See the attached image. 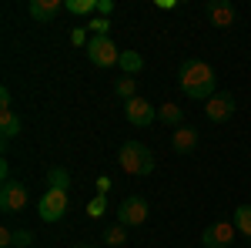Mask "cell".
Instances as JSON below:
<instances>
[{
    "label": "cell",
    "mask_w": 251,
    "mask_h": 248,
    "mask_svg": "<svg viewBox=\"0 0 251 248\" xmlns=\"http://www.w3.org/2000/svg\"><path fill=\"white\" fill-rule=\"evenodd\" d=\"M74 248H97V245H91V242H80V245H74Z\"/></svg>",
    "instance_id": "cell-29"
},
{
    "label": "cell",
    "mask_w": 251,
    "mask_h": 248,
    "mask_svg": "<svg viewBox=\"0 0 251 248\" xmlns=\"http://www.w3.org/2000/svg\"><path fill=\"white\" fill-rule=\"evenodd\" d=\"M124 114L127 121L134 124V128H148L151 121H154V104L151 101H144V97H131V101H124Z\"/></svg>",
    "instance_id": "cell-8"
},
{
    "label": "cell",
    "mask_w": 251,
    "mask_h": 248,
    "mask_svg": "<svg viewBox=\"0 0 251 248\" xmlns=\"http://www.w3.org/2000/svg\"><path fill=\"white\" fill-rule=\"evenodd\" d=\"M234 3H228V0H211L208 3V20H211L214 27H231L234 24Z\"/></svg>",
    "instance_id": "cell-10"
},
{
    "label": "cell",
    "mask_w": 251,
    "mask_h": 248,
    "mask_svg": "<svg viewBox=\"0 0 251 248\" xmlns=\"http://www.w3.org/2000/svg\"><path fill=\"white\" fill-rule=\"evenodd\" d=\"M60 10H64V3H60V0H30V17L40 20V24L54 20Z\"/></svg>",
    "instance_id": "cell-11"
},
{
    "label": "cell",
    "mask_w": 251,
    "mask_h": 248,
    "mask_svg": "<svg viewBox=\"0 0 251 248\" xmlns=\"http://www.w3.org/2000/svg\"><path fill=\"white\" fill-rule=\"evenodd\" d=\"M14 245H17V248H30V245H34V235H30L27 228L14 231Z\"/></svg>",
    "instance_id": "cell-23"
},
{
    "label": "cell",
    "mask_w": 251,
    "mask_h": 248,
    "mask_svg": "<svg viewBox=\"0 0 251 248\" xmlns=\"http://www.w3.org/2000/svg\"><path fill=\"white\" fill-rule=\"evenodd\" d=\"M71 44H74V47H87V44H91L87 30H84V27H74V30H71Z\"/></svg>",
    "instance_id": "cell-24"
},
{
    "label": "cell",
    "mask_w": 251,
    "mask_h": 248,
    "mask_svg": "<svg viewBox=\"0 0 251 248\" xmlns=\"http://www.w3.org/2000/svg\"><path fill=\"white\" fill-rule=\"evenodd\" d=\"M238 111V104H234V94H214L208 104H204V114H208V121H214V124H225L228 117Z\"/></svg>",
    "instance_id": "cell-9"
},
{
    "label": "cell",
    "mask_w": 251,
    "mask_h": 248,
    "mask_svg": "<svg viewBox=\"0 0 251 248\" xmlns=\"http://www.w3.org/2000/svg\"><path fill=\"white\" fill-rule=\"evenodd\" d=\"M114 91H117V97H124V101H131V97H137V84L131 81V77L124 74L121 81L114 84Z\"/></svg>",
    "instance_id": "cell-20"
},
{
    "label": "cell",
    "mask_w": 251,
    "mask_h": 248,
    "mask_svg": "<svg viewBox=\"0 0 251 248\" xmlns=\"http://www.w3.org/2000/svg\"><path fill=\"white\" fill-rule=\"evenodd\" d=\"M0 111H14V101H10V87L7 84L0 87Z\"/></svg>",
    "instance_id": "cell-25"
},
{
    "label": "cell",
    "mask_w": 251,
    "mask_h": 248,
    "mask_svg": "<svg viewBox=\"0 0 251 248\" xmlns=\"http://www.w3.org/2000/svg\"><path fill=\"white\" fill-rule=\"evenodd\" d=\"M171 148L177 154L194 151V148H198V131H194V128H177V131L171 134Z\"/></svg>",
    "instance_id": "cell-12"
},
{
    "label": "cell",
    "mask_w": 251,
    "mask_h": 248,
    "mask_svg": "<svg viewBox=\"0 0 251 248\" xmlns=\"http://www.w3.org/2000/svg\"><path fill=\"white\" fill-rule=\"evenodd\" d=\"M10 245H14V231L0 228V248H10Z\"/></svg>",
    "instance_id": "cell-26"
},
{
    "label": "cell",
    "mask_w": 251,
    "mask_h": 248,
    "mask_svg": "<svg viewBox=\"0 0 251 248\" xmlns=\"http://www.w3.org/2000/svg\"><path fill=\"white\" fill-rule=\"evenodd\" d=\"M97 10H100V17H111L114 14V3L111 0H97Z\"/></svg>",
    "instance_id": "cell-27"
},
{
    "label": "cell",
    "mask_w": 251,
    "mask_h": 248,
    "mask_svg": "<svg viewBox=\"0 0 251 248\" xmlns=\"http://www.w3.org/2000/svg\"><path fill=\"white\" fill-rule=\"evenodd\" d=\"M64 10L87 17V14H94V10H97V0H67V3H64Z\"/></svg>",
    "instance_id": "cell-18"
},
{
    "label": "cell",
    "mask_w": 251,
    "mask_h": 248,
    "mask_svg": "<svg viewBox=\"0 0 251 248\" xmlns=\"http://www.w3.org/2000/svg\"><path fill=\"white\" fill-rule=\"evenodd\" d=\"M234 225L231 221H211L208 228L201 231V245L204 248H228L234 242Z\"/></svg>",
    "instance_id": "cell-6"
},
{
    "label": "cell",
    "mask_w": 251,
    "mask_h": 248,
    "mask_svg": "<svg viewBox=\"0 0 251 248\" xmlns=\"http://www.w3.org/2000/svg\"><path fill=\"white\" fill-rule=\"evenodd\" d=\"M87 30H91L94 37H107V30H111V20H107V17H94L91 24H87Z\"/></svg>",
    "instance_id": "cell-22"
},
{
    "label": "cell",
    "mask_w": 251,
    "mask_h": 248,
    "mask_svg": "<svg viewBox=\"0 0 251 248\" xmlns=\"http://www.w3.org/2000/svg\"><path fill=\"white\" fill-rule=\"evenodd\" d=\"M117 165L124 174H137V178H148L154 171V154L148 151L141 141H127L121 144V154H117Z\"/></svg>",
    "instance_id": "cell-2"
},
{
    "label": "cell",
    "mask_w": 251,
    "mask_h": 248,
    "mask_svg": "<svg viewBox=\"0 0 251 248\" xmlns=\"http://www.w3.org/2000/svg\"><path fill=\"white\" fill-rule=\"evenodd\" d=\"M87 51V60L94 64V67H114V64H121V51H117V44L111 37H91V44L84 47Z\"/></svg>",
    "instance_id": "cell-4"
},
{
    "label": "cell",
    "mask_w": 251,
    "mask_h": 248,
    "mask_svg": "<svg viewBox=\"0 0 251 248\" xmlns=\"http://www.w3.org/2000/svg\"><path fill=\"white\" fill-rule=\"evenodd\" d=\"M121 71L127 77L141 74V71H144V57H141L137 51H121Z\"/></svg>",
    "instance_id": "cell-14"
},
{
    "label": "cell",
    "mask_w": 251,
    "mask_h": 248,
    "mask_svg": "<svg viewBox=\"0 0 251 248\" xmlns=\"http://www.w3.org/2000/svg\"><path fill=\"white\" fill-rule=\"evenodd\" d=\"M100 215H107V198L104 194H94L87 201V218H100Z\"/></svg>",
    "instance_id": "cell-21"
},
{
    "label": "cell",
    "mask_w": 251,
    "mask_h": 248,
    "mask_svg": "<svg viewBox=\"0 0 251 248\" xmlns=\"http://www.w3.org/2000/svg\"><path fill=\"white\" fill-rule=\"evenodd\" d=\"M107 188H111V178H107V174H100V178H97V194H104Z\"/></svg>",
    "instance_id": "cell-28"
},
{
    "label": "cell",
    "mask_w": 251,
    "mask_h": 248,
    "mask_svg": "<svg viewBox=\"0 0 251 248\" xmlns=\"http://www.w3.org/2000/svg\"><path fill=\"white\" fill-rule=\"evenodd\" d=\"M104 242H107L111 248H121L124 242H127V228H124V225H111V228L104 231Z\"/></svg>",
    "instance_id": "cell-19"
},
{
    "label": "cell",
    "mask_w": 251,
    "mask_h": 248,
    "mask_svg": "<svg viewBox=\"0 0 251 248\" xmlns=\"http://www.w3.org/2000/svg\"><path fill=\"white\" fill-rule=\"evenodd\" d=\"M157 117H161L164 124H171L174 131H177V128H181V117H184V111H181L177 104H171V101H168V104H161V108H157Z\"/></svg>",
    "instance_id": "cell-15"
},
{
    "label": "cell",
    "mask_w": 251,
    "mask_h": 248,
    "mask_svg": "<svg viewBox=\"0 0 251 248\" xmlns=\"http://www.w3.org/2000/svg\"><path fill=\"white\" fill-rule=\"evenodd\" d=\"M20 134V117L17 111H0V141L7 144V141H14Z\"/></svg>",
    "instance_id": "cell-13"
},
{
    "label": "cell",
    "mask_w": 251,
    "mask_h": 248,
    "mask_svg": "<svg viewBox=\"0 0 251 248\" xmlns=\"http://www.w3.org/2000/svg\"><path fill=\"white\" fill-rule=\"evenodd\" d=\"M67 208H71V194L60 188H47L44 191V198H40V221H47V225H54V221H60L64 215H67Z\"/></svg>",
    "instance_id": "cell-3"
},
{
    "label": "cell",
    "mask_w": 251,
    "mask_h": 248,
    "mask_svg": "<svg viewBox=\"0 0 251 248\" xmlns=\"http://www.w3.org/2000/svg\"><path fill=\"white\" fill-rule=\"evenodd\" d=\"M177 84H181V91L191 97V101H211L214 97V71L211 64H204V60L198 57H188L181 64V71H177Z\"/></svg>",
    "instance_id": "cell-1"
},
{
    "label": "cell",
    "mask_w": 251,
    "mask_h": 248,
    "mask_svg": "<svg viewBox=\"0 0 251 248\" xmlns=\"http://www.w3.org/2000/svg\"><path fill=\"white\" fill-rule=\"evenodd\" d=\"M234 228L251 242V205H238L234 208Z\"/></svg>",
    "instance_id": "cell-16"
},
{
    "label": "cell",
    "mask_w": 251,
    "mask_h": 248,
    "mask_svg": "<svg viewBox=\"0 0 251 248\" xmlns=\"http://www.w3.org/2000/svg\"><path fill=\"white\" fill-rule=\"evenodd\" d=\"M47 188H60V191L71 188V174H67V168H50V171H47Z\"/></svg>",
    "instance_id": "cell-17"
},
{
    "label": "cell",
    "mask_w": 251,
    "mask_h": 248,
    "mask_svg": "<svg viewBox=\"0 0 251 248\" xmlns=\"http://www.w3.org/2000/svg\"><path fill=\"white\" fill-rule=\"evenodd\" d=\"M27 201H30V194L20 181H3L0 185V208L3 211H24Z\"/></svg>",
    "instance_id": "cell-7"
},
{
    "label": "cell",
    "mask_w": 251,
    "mask_h": 248,
    "mask_svg": "<svg viewBox=\"0 0 251 248\" xmlns=\"http://www.w3.org/2000/svg\"><path fill=\"white\" fill-rule=\"evenodd\" d=\"M144 221H148V201H144L141 194L124 198L121 208H117V225H124V228H137V225H144Z\"/></svg>",
    "instance_id": "cell-5"
}]
</instances>
